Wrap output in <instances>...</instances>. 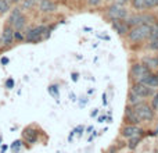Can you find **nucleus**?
I'll use <instances>...</instances> for the list:
<instances>
[{"label": "nucleus", "instance_id": "393cba45", "mask_svg": "<svg viewBox=\"0 0 158 153\" xmlns=\"http://www.w3.org/2000/svg\"><path fill=\"white\" fill-rule=\"evenodd\" d=\"M14 40H25V35L21 32V31H14Z\"/></svg>", "mask_w": 158, "mask_h": 153}, {"label": "nucleus", "instance_id": "b1692460", "mask_svg": "<svg viewBox=\"0 0 158 153\" xmlns=\"http://www.w3.org/2000/svg\"><path fill=\"white\" fill-rule=\"evenodd\" d=\"M21 146H22V142H21V141H14V142H13V145L10 146V149L13 150L14 153H18L19 150H21V149H19Z\"/></svg>", "mask_w": 158, "mask_h": 153}, {"label": "nucleus", "instance_id": "2eb2a0df", "mask_svg": "<svg viewBox=\"0 0 158 153\" xmlns=\"http://www.w3.org/2000/svg\"><path fill=\"white\" fill-rule=\"evenodd\" d=\"M140 83H143V85L148 86V88H151L155 91V89H158V74H152L151 72V74L147 75Z\"/></svg>", "mask_w": 158, "mask_h": 153}, {"label": "nucleus", "instance_id": "7ed1b4c3", "mask_svg": "<svg viewBox=\"0 0 158 153\" xmlns=\"http://www.w3.org/2000/svg\"><path fill=\"white\" fill-rule=\"evenodd\" d=\"M158 21V17L155 14H152L151 11H140V13H132L129 15V18L126 19L128 25L130 28L132 27H137V25H143V24H148L152 25Z\"/></svg>", "mask_w": 158, "mask_h": 153}, {"label": "nucleus", "instance_id": "412c9836", "mask_svg": "<svg viewBox=\"0 0 158 153\" xmlns=\"http://www.w3.org/2000/svg\"><path fill=\"white\" fill-rule=\"evenodd\" d=\"M148 47L150 50H154V52H158V38H150L148 39Z\"/></svg>", "mask_w": 158, "mask_h": 153}, {"label": "nucleus", "instance_id": "6ab92c4d", "mask_svg": "<svg viewBox=\"0 0 158 153\" xmlns=\"http://www.w3.org/2000/svg\"><path fill=\"white\" fill-rule=\"evenodd\" d=\"M38 2L39 0H21V10L22 11H28L32 10L33 7H38Z\"/></svg>", "mask_w": 158, "mask_h": 153}, {"label": "nucleus", "instance_id": "cd10ccee", "mask_svg": "<svg viewBox=\"0 0 158 153\" xmlns=\"http://www.w3.org/2000/svg\"><path fill=\"white\" fill-rule=\"evenodd\" d=\"M14 83H15V82H14L13 78H8V79L6 81V88H7V89H13L14 88Z\"/></svg>", "mask_w": 158, "mask_h": 153}, {"label": "nucleus", "instance_id": "9d476101", "mask_svg": "<svg viewBox=\"0 0 158 153\" xmlns=\"http://www.w3.org/2000/svg\"><path fill=\"white\" fill-rule=\"evenodd\" d=\"M38 8L40 13L43 14H50V13H54V11H57L58 6L55 2H53V0H39L38 2Z\"/></svg>", "mask_w": 158, "mask_h": 153}, {"label": "nucleus", "instance_id": "2f4dec72", "mask_svg": "<svg viewBox=\"0 0 158 153\" xmlns=\"http://www.w3.org/2000/svg\"><path fill=\"white\" fill-rule=\"evenodd\" d=\"M6 149H7V146H6V145H4V146L2 147V153H4V152H6Z\"/></svg>", "mask_w": 158, "mask_h": 153}, {"label": "nucleus", "instance_id": "f03ea898", "mask_svg": "<svg viewBox=\"0 0 158 153\" xmlns=\"http://www.w3.org/2000/svg\"><path fill=\"white\" fill-rule=\"evenodd\" d=\"M150 35H151V25L143 24L130 28L126 38L130 43H141V42L150 39Z\"/></svg>", "mask_w": 158, "mask_h": 153}, {"label": "nucleus", "instance_id": "9b49d317", "mask_svg": "<svg viewBox=\"0 0 158 153\" xmlns=\"http://www.w3.org/2000/svg\"><path fill=\"white\" fill-rule=\"evenodd\" d=\"M110 22H111V27L115 29V32L118 33V35H121V36L128 35L130 27L128 25V22L125 21V19H114V21H110Z\"/></svg>", "mask_w": 158, "mask_h": 153}, {"label": "nucleus", "instance_id": "c85d7f7f", "mask_svg": "<svg viewBox=\"0 0 158 153\" xmlns=\"http://www.w3.org/2000/svg\"><path fill=\"white\" fill-rule=\"evenodd\" d=\"M158 107V93L154 96V100H152V108H157Z\"/></svg>", "mask_w": 158, "mask_h": 153}, {"label": "nucleus", "instance_id": "ddd939ff", "mask_svg": "<svg viewBox=\"0 0 158 153\" xmlns=\"http://www.w3.org/2000/svg\"><path fill=\"white\" fill-rule=\"evenodd\" d=\"M121 134H122V136L130 139V138H133V136H136V135H143V130H141L140 127H137V125L129 124V125H126V127L122 128Z\"/></svg>", "mask_w": 158, "mask_h": 153}, {"label": "nucleus", "instance_id": "c9c22d12", "mask_svg": "<svg viewBox=\"0 0 158 153\" xmlns=\"http://www.w3.org/2000/svg\"><path fill=\"white\" fill-rule=\"evenodd\" d=\"M157 2H158V0H157Z\"/></svg>", "mask_w": 158, "mask_h": 153}, {"label": "nucleus", "instance_id": "72a5a7b5", "mask_svg": "<svg viewBox=\"0 0 158 153\" xmlns=\"http://www.w3.org/2000/svg\"><path fill=\"white\" fill-rule=\"evenodd\" d=\"M0 145H2V136H0Z\"/></svg>", "mask_w": 158, "mask_h": 153}, {"label": "nucleus", "instance_id": "aec40b11", "mask_svg": "<svg viewBox=\"0 0 158 153\" xmlns=\"http://www.w3.org/2000/svg\"><path fill=\"white\" fill-rule=\"evenodd\" d=\"M11 8H13V3L7 2V0H0V15L10 13Z\"/></svg>", "mask_w": 158, "mask_h": 153}, {"label": "nucleus", "instance_id": "5701e85b", "mask_svg": "<svg viewBox=\"0 0 158 153\" xmlns=\"http://www.w3.org/2000/svg\"><path fill=\"white\" fill-rule=\"evenodd\" d=\"M144 3H146V10L147 11H151L152 8L158 7V2H157V0H144Z\"/></svg>", "mask_w": 158, "mask_h": 153}, {"label": "nucleus", "instance_id": "f8f14e48", "mask_svg": "<svg viewBox=\"0 0 158 153\" xmlns=\"http://www.w3.org/2000/svg\"><path fill=\"white\" fill-rule=\"evenodd\" d=\"M22 136L24 139L26 141V143L32 145V143H36L38 142V136H39V132L35 127H26L24 131H22Z\"/></svg>", "mask_w": 158, "mask_h": 153}, {"label": "nucleus", "instance_id": "bb28decb", "mask_svg": "<svg viewBox=\"0 0 158 153\" xmlns=\"http://www.w3.org/2000/svg\"><path fill=\"white\" fill-rule=\"evenodd\" d=\"M89 7H99L100 4L103 3V0H86Z\"/></svg>", "mask_w": 158, "mask_h": 153}, {"label": "nucleus", "instance_id": "1a4fd4ad", "mask_svg": "<svg viewBox=\"0 0 158 153\" xmlns=\"http://www.w3.org/2000/svg\"><path fill=\"white\" fill-rule=\"evenodd\" d=\"M130 91L135 92V93L139 95V96L144 97V99H146V97L154 96V89L148 88V86L143 85V83H140V82H133L132 86H130Z\"/></svg>", "mask_w": 158, "mask_h": 153}, {"label": "nucleus", "instance_id": "c756f323", "mask_svg": "<svg viewBox=\"0 0 158 153\" xmlns=\"http://www.w3.org/2000/svg\"><path fill=\"white\" fill-rule=\"evenodd\" d=\"M8 61H10V60H8L7 57H2V60H0V63H2L3 66H6V64H8Z\"/></svg>", "mask_w": 158, "mask_h": 153}, {"label": "nucleus", "instance_id": "423d86ee", "mask_svg": "<svg viewBox=\"0 0 158 153\" xmlns=\"http://www.w3.org/2000/svg\"><path fill=\"white\" fill-rule=\"evenodd\" d=\"M133 110H135L136 116L139 117L141 122L143 121H151L154 118V108L151 106H148L147 103H140V104L133 106Z\"/></svg>", "mask_w": 158, "mask_h": 153}, {"label": "nucleus", "instance_id": "a878e982", "mask_svg": "<svg viewBox=\"0 0 158 153\" xmlns=\"http://www.w3.org/2000/svg\"><path fill=\"white\" fill-rule=\"evenodd\" d=\"M49 93L51 95V96H54L55 99H57V97H58V86H57V85H51V86L49 88Z\"/></svg>", "mask_w": 158, "mask_h": 153}, {"label": "nucleus", "instance_id": "f704fd0d", "mask_svg": "<svg viewBox=\"0 0 158 153\" xmlns=\"http://www.w3.org/2000/svg\"><path fill=\"white\" fill-rule=\"evenodd\" d=\"M157 153H158V150H157Z\"/></svg>", "mask_w": 158, "mask_h": 153}, {"label": "nucleus", "instance_id": "f257e3e1", "mask_svg": "<svg viewBox=\"0 0 158 153\" xmlns=\"http://www.w3.org/2000/svg\"><path fill=\"white\" fill-rule=\"evenodd\" d=\"M51 31H53V27H47V25L33 27L30 29H28V32L25 33V42L26 43H39V42L49 38Z\"/></svg>", "mask_w": 158, "mask_h": 153}, {"label": "nucleus", "instance_id": "39448f33", "mask_svg": "<svg viewBox=\"0 0 158 153\" xmlns=\"http://www.w3.org/2000/svg\"><path fill=\"white\" fill-rule=\"evenodd\" d=\"M7 24L11 25L14 28V31H22L26 25V17L22 13V10L19 7H14L11 8L10 15H8Z\"/></svg>", "mask_w": 158, "mask_h": 153}, {"label": "nucleus", "instance_id": "4468645a", "mask_svg": "<svg viewBox=\"0 0 158 153\" xmlns=\"http://www.w3.org/2000/svg\"><path fill=\"white\" fill-rule=\"evenodd\" d=\"M125 120L132 125H137L141 122L139 120V117L136 116L135 110H133V106H126V108H125Z\"/></svg>", "mask_w": 158, "mask_h": 153}, {"label": "nucleus", "instance_id": "a211bd4d", "mask_svg": "<svg viewBox=\"0 0 158 153\" xmlns=\"http://www.w3.org/2000/svg\"><path fill=\"white\" fill-rule=\"evenodd\" d=\"M128 102H129V106H136V104L143 103L144 102V97L139 96V95H136L135 92L129 91V97H128Z\"/></svg>", "mask_w": 158, "mask_h": 153}, {"label": "nucleus", "instance_id": "473e14b6", "mask_svg": "<svg viewBox=\"0 0 158 153\" xmlns=\"http://www.w3.org/2000/svg\"><path fill=\"white\" fill-rule=\"evenodd\" d=\"M97 114V110H94V111H91V117H94Z\"/></svg>", "mask_w": 158, "mask_h": 153}, {"label": "nucleus", "instance_id": "20e7f679", "mask_svg": "<svg viewBox=\"0 0 158 153\" xmlns=\"http://www.w3.org/2000/svg\"><path fill=\"white\" fill-rule=\"evenodd\" d=\"M130 10L126 7V6L122 4H116V3H111V4L107 6L105 8V18L110 19V21H114V19H125L126 21L130 15Z\"/></svg>", "mask_w": 158, "mask_h": 153}, {"label": "nucleus", "instance_id": "6e6552de", "mask_svg": "<svg viewBox=\"0 0 158 153\" xmlns=\"http://www.w3.org/2000/svg\"><path fill=\"white\" fill-rule=\"evenodd\" d=\"M14 42V28L11 25L6 24V27L3 28L2 36H0V47L7 49L11 46V43Z\"/></svg>", "mask_w": 158, "mask_h": 153}, {"label": "nucleus", "instance_id": "7c9ffc66", "mask_svg": "<svg viewBox=\"0 0 158 153\" xmlns=\"http://www.w3.org/2000/svg\"><path fill=\"white\" fill-rule=\"evenodd\" d=\"M7 2L13 3V4H17V3H19V2H21V0H7Z\"/></svg>", "mask_w": 158, "mask_h": 153}, {"label": "nucleus", "instance_id": "4be33fe9", "mask_svg": "<svg viewBox=\"0 0 158 153\" xmlns=\"http://www.w3.org/2000/svg\"><path fill=\"white\" fill-rule=\"evenodd\" d=\"M140 141H141V135H136V136H133V138H130L129 147L130 149H135V147L140 143Z\"/></svg>", "mask_w": 158, "mask_h": 153}, {"label": "nucleus", "instance_id": "f3484780", "mask_svg": "<svg viewBox=\"0 0 158 153\" xmlns=\"http://www.w3.org/2000/svg\"><path fill=\"white\" fill-rule=\"evenodd\" d=\"M130 7L135 10V13H140V11H147L146 10V3L144 0H130Z\"/></svg>", "mask_w": 158, "mask_h": 153}, {"label": "nucleus", "instance_id": "0eeeda50", "mask_svg": "<svg viewBox=\"0 0 158 153\" xmlns=\"http://www.w3.org/2000/svg\"><path fill=\"white\" fill-rule=\"evenodd\" d=\"M151 70L146 67L143 63H135L130 67V77L135 82H141L148 74H151Z\"/></svg>", "mask_w": 158, "mask_h": 153}, {"label": "nucleus", "instance_id": "dca6fc26", "mask_svg": "<svg viewBox=\"0 0 158 153\" xmlns=\"http://www.w3.org/2000/svg\"><path fill=\"white\" fill-rule=\"evenodd\" d=\"M141 63L146 67H148L151 71L152 70H158V56H146V57H143Z\"/></svg>", "mask_w": 158, "mask_h": 153}]
</instances>
